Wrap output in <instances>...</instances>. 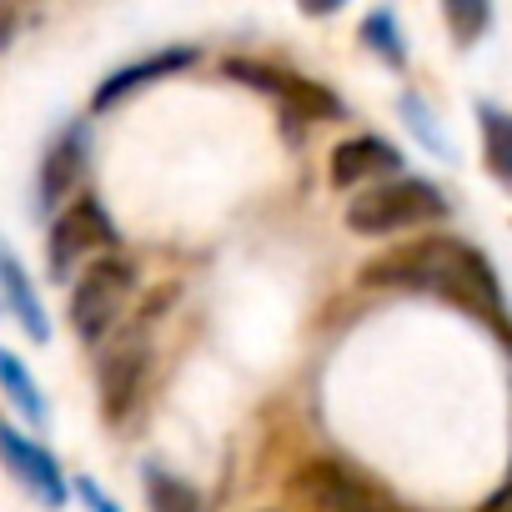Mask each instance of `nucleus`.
Masks as SVG:
<instances>
[{
    "label": "nucleus",
    "mask_w": 512,
    "mask_h": 512,
    "mask_svg": "<svg viewBox=\"0 0 512 512\" xmlns=\"http://www.w3.org/2000/svg\"><path fill=\"white\" fill-rule=\"evenodd\" d=\"M146 372H151V337H146V317L131 322V327H116L101 347V362H96V392H101V417L116 427L136 412L141 402V387H146Z\"/></svg>",
    "instance_id": "423d86ee"
},
{
    "label": "nucleus",
    "mask_w": 512,
    "mask_h": 512,
    "mask_svg": "<svg viewBox=\"0 0 512 512\" xmlns=\"http://www.w3.org/2000/svg\"><path fill=\"white\" fill-rule=\"evenodd\" d=\"M221 76H226V81H241V86H251V91H262V96H272L292 126L342 121V111H347L332 86H322V81H312V76H297V71H287V66H272V61L231 56V61L221 66Z\"/></svg>",
    "instance_id": "20e7f679"
},
{
    "label": "nucleus",
    "mask_w": 512,
    "mask_h": 512,
    "mask_svg": "<svg viewBox=\"0 0 512 512\" xmlns=\"http://www.w3.org/2000/svg\"><path fill=\"white\" fill-rule=\"evenodd\" d=\"M86 166H91V126L86 121H71L51 136L41 166H36V211L41 216H56L66 201H76L81 181H86Z\"/></svg>",
    "instance_id": "6e6552de"
},
{
    "label": "nucleus",
    "mask_w": 512,
    "mask_h": 512,
    "mask_svg": "<svg viewBox=\"0 0 512 512\" xmlns=\"http://www.w3.org/2000/svg\"><path fill=\"white\" fill-rule=\"evenodd\" d=\"M442 21H447L457 46H472L492 26V0H442Z\"/></svg>",
    "instance_id": "f3484780"
},
{
    "label": "nucleus",
    "mask_w": 512,
    "mask_h": 512,
    "mask_svg": "<svg viewBox=\"0 0 512 512\" xmlns=\"http://www.w3.org/2000/svg\"><path fill=\"white\" fill-rule=\"evenodd\" d=\"M0 302L11 307L16 327L31 337V342H51V317H46V302L26 272V262L11 251V246H0Z\"/></svg>",
    "instance_id": "f8f14e48"
},
{
    "label": "nucleus",
    "mask_w": 512,
    "mask_h": 512,
    "mask_svg": "<svg viewBox=\"0 0 512 512\" xmlns=\"http://www.w3.org/2000/svg\"><path fill=\"white\" fill-rule=\"evenodd\" d=\"M21 21H26V6H21V0H0V51H11Z\"/></svg>",
    "instance_id": "6ab92c4d"
},
{
    "label": "nucleus",
    "mask_w": 512,
    "mask_h": 512,
    "mask_svg": "<svg viewBox=\"0 0 512 512\" xmlns=\"http://www.w3.org/2000/svg\"><path fill=\"white\" fill-rule=\"evenodd\" d=\"M442 216H447V196L422 176L372 181L342 211L347 231H357V236H397V231H412V226H427V221H442Z\"/></svg>",
    "instance_id": "f03ea898"
},
{
    "label": "nucleus",
    "mask_w": 512,
    "mask_h": 512,
    "mask_svg": "<svg viewBox=\"0 0 512 512\" xmlns=\"http://www.w3.org/2000/svg\"><path fill=\"white\" fill-rule=\"evenodd\" d=\"M0 462H6V472H11L36 502H46V507H66L71 482H66L61 462H56L36 437L16 432L11 422H0Z\"/></svg>",
    "instance_id": "1a4fd4ad"
},
{
    "label": "nucleus",
    "mask_w": 512,
    "mask_h": 512,
    "mask_svg": "<svg viewBox=\"0 0 512 512\" xmlns=\"http://www.w3.org/2000/svg\"><path fill=\"white\" fill-rule=\"evenodd\" d=\"M507 492H512V472H507Z\"/></svg>",
    "instance_id": "4be33fe9"
},
{
    "label": "nucleus",
    "mask_w": 512,
    "mask_h": 512,
    "mask_svg": "<svg viewBox=\"0 0 512 512\" xmlns=\"http://www.w3.org/2000/svg\"><path fill=\"white\" fill-rule=\"evenodd\" d=\"M297 6H302V16H337L347 0H297Z\"/></svg>",
    "instance_id": "412c9836"
},
{
    "label": "nucleus",
    "mask_w": 512,
    "mask_h": 512,
    "mask_svg": "<svg viewBox=\"0 0 512 512\" xmlns=\"http://www.w3.org/2000/svg\"><path fill=\"white\" fill-rule=\"evenodd\" d=\"M141 487H146V507L151 512H206L201 487L176 477V472H166V467H156V462L141 467Z\"/></svg>",
    "instance_id": "4468645a"
},
{
    "label": "nucleus",
    "mask_w": 512,
    "mask_h": 512,
    "mask_svg": "<svg viewBox=\"0 0 512 512\" xmlns=\"http://www.w3.org/2000/svg\"><path fill=\"white\" fill-rule=\"evenodd\" d=\"M362 41H367V51L372 56H382L387 66H407V36H402V21H397V11H372L367 21H362Z\"/></svg>",
    "instance_id": "dca6fc26"
},
{
    "label": "nucleus",
    "mask_w": 512,
    "mask_h": 512,
    "mask_svg": "<svg viewBox=\"0 0 512 512\" xmlns=\"http://www.w3.org/2000/svg\"><path fill=\"white\" fill-rule=\"evenodd\" d=\"M477 126H482V156H487V171L512 186V111L482 101L477 106Z\"/></svg>",
    "instance_id": "2eb2a0df"
},
{
    "label": "nucleus",
    "mask_w": 512,
    "mask_h": 512,
    "mask_svg": "<svg viewBox=\"0 0 512 512\" xmlns=\"http://www.w3.org/2000/svg\"><path fill=\"white\" fill-rule=\"evenodd\" d=\"M332 186L337 191H362L372 181H387V176H402V151L382 136H347L337 151H332V166H327Z\"/></svg>",
    "instance_id": "9b49d317"
},
{
    "label": "nucleus",
    "mask_w": 512,
    "mask_h": 512,
    "mask_svg": "<svg viewBox=\"0 0 512 512\" xmlns=\"http://www.w3.org/2000/svg\"><path fill=\"white\" fill-rule=\"evenodd\" d=\"M0 392H6L11 402H16V412L26 417V422H36V427H46V417H51V402H46V392H41V382H36V372L11 352V347H0Z\"/></svg>",
    "instance_id": "ddd939ff"
},
{
    "label": "nucleus",
    "mask_w": 512,
    "mask_h": 512,
    "mask_svg": "<svg viewBox=\"0 0 512 512\" xmlns=\"http://www.w3.org/2000/svg\"><path fill=\"white\" fill-rule=\"evenodd\" d=\"M71 282H76L71 302H66L71 332H76L81 347H101L121 327V317L136 297V267L126 262V256L106 251V256H96V262H86Z\"/></svg>",
    "instance_id": "7ed1b4c3"
},
{
    "label": "nucleus",
    "mask_w": 512,
    "mask_h": 512,
    "mask_svg": "<svg viewBox=\"0 0 512 512\" xmlns=\"http://www.w3.org/2000/svg\"><path fill=\"white\" fill-rule=\"evenodd\" d=\"M292 492L312 507V512H417L407 502H397L392 492H382L372 477L352 472L337 457H317L292 477Z\"/></svg>",
    "instance_id": "0eeeda50"
},
{
    "label": "nucleus",
    "mask_w": 512,
    "mask_h": 512,
    "mask_svg": "<svg viewBox=\"0 0 512 512\" xmlns=\"http://www.w3.org/2000/svg\"><path fill=\"white\" fill-rule=\"evenodd\" d=\"M121 241V226L111 221V211L96 201V196H76L56 211L51 221V241H46V267H51V282H71L86 262L116 251Z\"/></svg>",
    "instance_id": "39448f33"
},
{
    "label": "nucleus",
    "mask_w": 512,
    "mask_h": 512,
    "mask_svg": "<svg viewBox=\"0 0 512 512\" xmlns=\"http://www.w3.org/2000/svg\"><path fill=\"white\" fill-rule=\"evenodd\" d=\"M196 61H201V51H196V46H161V51H151V56H136V61L116 66V71L96 86L91 111H111V106L131 101L136 91H146V86H156V81H171V76L191 71Z\"/></svg>",
    "instance_id": "9d476101"
},
{
    "label": "nucleus",
    "mask_w": 512,
    "mask_h": 512,
    "mask_svg": "<svg viewBox=\"0 0 512 512\" xmlns=\"http://www.w3.org/2000/svg\"><path fill=\"white\" fill-rule=\"evenodd\" d=\"M362 287H387V292H422L437 297L467 317H477L507 352H512V312L502 302L497 272L487 256L467 246L462 236H417L402 241L362 267Z\"/></svg>",
    "instance_id": "f257e3e1"
},
{
    "label": "nucleus",
    "mask_w": 512,
    "mask_h": 512,
    "mask_svg": "<svg viewBox=\"0 0 512 512\" xmlns=\"http://www.w3.org/2000/svg\"><path fill=\"white\" fill-rule=\"evenodd\" d=\"M76 497L86 502V512H121V507L101 492V482H96V477H76Z\"/></svg>",
    "instance_id": "aec40b11"
},
{
    "label": "nucleus",
    "mask_w": 512,
    "mask_h": 512,
    "mask_svg": "<svg viewBox=\"0 0 512 512\" xmlns=\"http://www.w3.org/2000/svg\"><path fill=\"white\" fill-rule=\"evenodd\" d=\"M397 106H402V116H407V126L417 131V141H422L427 151H442V156H447V136L437 131V121H432V111H427V101L407 91V96H402Z\"/></svg>",
    "instance_id": "a211bd4d"
}]
</instances>
